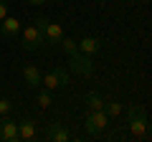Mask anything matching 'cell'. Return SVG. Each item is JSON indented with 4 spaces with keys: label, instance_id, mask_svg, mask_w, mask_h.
Instances as JSON below:
<instances>
[{
    "label": "cell",
    "instance_id": "obj_1",
    "mask_svg": "<svg viewBox=\"0 0 152 142\" xmlns=\"http://www.w3.org/2000/svg\"><path fill=\"white\" fill-rule=\"evenodd\" d=\"M129 132L134 140H150V122H147V112L142 104H129Z\"/></svg>",
    "mask_w": 152,
    "mask_h": 142
},
{
    "label": "cell",
    "instance_id": "obj_2",
    "mask_svg": "<svg viewBox=\"0 0 152 142\" xmlns=\"http://www.w3.org/2000/svg\"><path fill=\"white\" fill-rule=\"evenodd\" d=\"M33 23H36L41 31H43V41H46V46H58V41L64 38V28H61V23H51L48 18H43V15H38Z\"/></svg>",
    "mask_w": 152,
    "mask_h": 142
},
{
    "label": "cell",
    "instance_id": "obj_3",
    "mask_svg": "<svg viewBox=\"0 0 152 142\" xmlns=\"http://www.w3.org/2000/svg\"><path fill=\"white\" fill-rule=\"evenodd\" d=\"M20 46L26 51H36V48H43L46 41H43V31L36 26V23H31V26H26L20 31Z\"/></svg>",
    "mask_w": 152,
    "mask_h": 142
},
{
    "label": "cell",
    "instance_id": "obj_4",
    "mask_svg": "<svg viewBox=\"0 0 152 142\" xmlns=\"http://www.w3.org/2000/svg\"><path fill=\"white\" fill-rule=\"evenodd\" d=\"M69 66H71L74 74H79V76H91V74H94L91 56H89V53H81V51H76V53L69 56Z\"/></svg>",
    "mask_w": 152,
    "mask_h": 142
},
{
    "label": "cell",
    "instance_id": "obj_5",
    "mask_svg": "<svg viewBox=\"0 0 152 142\" xmlns=\"http://www.w3.org/2000/svg\"><path fill=\"white\" fill-rule=\"evenodd\" d=\"M109 124V117L104 114V109H89L86 119H84V127H86L89 135H102Z\"/></svg>",
    "mask_w": 152,
    "mask_h": 142
},
{
    "label": "cell",
    "instance_id": "obj_6",
    "mask_svg": "<svg viewBox=\"0 0 152 142\" xmlns=\"http://www.w3.org/2000/svg\"><path fill=\"white\" fill-rule=\"evenodd\" d=\"M69 84V74L64 69H51L46 71L43 76H41V86L48 89V91H56V89H64Z\"/></svg>",
    "mask_w": 152,
    "mask_h": 142
},
{
    "label": "cell",
    "instance_id": "obj_7",
    "mask_svg": "<svg viewBox=\"0 0 152 142\" xmlns=\"http://www.w3.org/2000/svg\"><path fill=\"white\" fill-rule=\"evenodd\" d=\"M0 140L3 142H18V122L10 114H0Z\"/></svg>",
    "mask_w": 152,
    "mask_h": 142
},
{
    "label": "cell",
    "instance_id": "obj_8",
    "mask_svg": "<svg viewBox=\"0 0 152 142\" xmlns=\"http://www.w3.org/2000/svg\"><path fill=\"white\" fill-rule=\"evenodd\" d=\"M36 135H38V127H36V122H33L31 117H26V119L18 122V140L31 142V140H36Z\"/></svg>",
    "mask_w": 152,
    "mask_h": 142
},
{
    "label": "cell",
    "instance_id": "obj_9",
    "mask_svg": "<svg viewBox=\"0 0 152 142\" xmlns=\"http://www.w3.org/2000/svg\"><path fill=\"white\" fill-rule=\"evenodd\" d=\"M46 137H48L51 142H69V140H71L69 130H66L61 122H53V124H48V132H46Z\"/></svg>",
    "mask_w": 152,
    "mask_h": 142
},
{
    "label": "cell",
    "instance_id": "obj_10",
    "mask_svg": "<svg viewBox=\"0 0 152 142\" xmlns=\"http://www.w3.org/2000/svg\"><path fill=\"white\" fill-rule=\"evenodd\" d=\"M41 76H43V74H41L38 66H26V69H23V81H26L28 89H38L41 86Z\"/></svg>",
    "mask_w": 152,
    "mask_h": 142
},
{
    "label": "cell",
    "instance_id": "obj_11",
    "mask_svg": "<svg viewBox=\"0 0 152 142\" xmlns=\"http://www.w3.org/2000/svg\"><path fill=\"white\" fill-rule=\"evenodd\" d=\"M0 31H3V36L5 38H13V36H18L20 33V20L13 15H5L3 20H0Z\"/></svg>",
    "mask_w": 152,
    "mask_h": 142
},
{
    "label": "cell",
    "instance_id": "obj_12",
    "mask_svg": "<svg viewBox=\"0 0 152 142\" xmlns=\"http://www.w3.org/2000/svg\"><path fill=\"white\" fill-rule=\"evenodd\" d=\"M102 48V41L99 38H94V36H86V38H81L79 41V51H81V53H96V51Z\"/></svg>",
    "mask_w": 152,
    "mask_h": 142
},
{
    "label": "cell",
    "instance_id": "obj_13",
    "mask_svg": "<svg viewBox=\"0 0 152 142\" xmlns=\"http://www.w3.org/2000/svg\"><path fill=\"white\" fill-rule=\"evenodd\" d=\"M36 104L41 107V109H48L51 104H53V91H48V89H41V91L36 94Z\"/></svg>",
    "mask_w": 152,
    "mask_h": 142
},
{
    "label": "cell",
    "instance_id": "obj_14",
    "mask_svg": "<svg viewBox=\"0 0 152 142\" xmlns=\"http://www.w3.org/2000/svg\"><path fill=\"white\" fill-rule=\"evenodd\" d=\"M58 46H61V48H64V51H66L69 56L79 51V41H76V38H69V36H64V38L58 41Z\"/></svg>",
    "mask_w": 152,
    "mask_h": 142
},
{
    "label": "cell",
    "instance_id": "obj_15",
    "mask_svg": "<svg viewBox=\"0 0 152 142\" xmlns=\"http://www.w3.org/2000/svg\"><path fill=\"white\" fill-rule=\"evenodd\" d=\"M104 114H107L109 119H112V117H119L122 114V104L117 102V99H114V102H107L104 104Z\"/></svg>",
    "mask_w": 152,
    "mask_h": 142
},
{
    "label": "cell",
    "instance_id": "obj_16",
    "mask_svg": "<svg viewBox=\"0 0 152 142\" xmlns=\"http://www.w3.org/2000/svg\"><path fill=\"white\" fill-rule=\"evenodd\" d=\"M86 104H89V109H104V99L99 97L96 91H89L86 94Z\"/></svg>",
    "mask_w": 152,
    "mask_h": 142
},
{
    "label": "cell",
    "instance_id": "obj_17",
    "mask_svg": "<svg viewBox=\"0 0 152 142\" xmlns=\"http://www.w3.org/2000/svg\"><path fill=\"white\" fill-rule=\"evenodd\" d=\"M13 107H15V104H13L10 99H0V114H10Z\"/></svg>",
    "mask_w": 152,
    "mask_h": 142
},
{
    "label": "cell",
    "instance_id": "obj_18",
    "mask_svg": "<svg viewBox=\"0 0 152 142\" xmlns=\"http://www.w3.org/2000/svg\"><path fill=\"white\" fill-rule=\"evenodd\" d=\"M5 15H8V5H5V3H0V20H3Z\"/></svg>",
    "mask_w": 152,
    "mask_h": 142
},
{
    "label": "cell",
    "instance_id": "obj_19",
    "mask_svg": "<svg viewBox=\"0 0 152 142\" xmlns=\"http://www.w3.org/2000/svg\"><path fill=\"white\" fill-rule=\"evenodd\" d=\"M28 3H31V5H46L48 0H28Z\"/></svg>",
    "mask_w": 152,
    "mask_h": 142
}]
</instances>
